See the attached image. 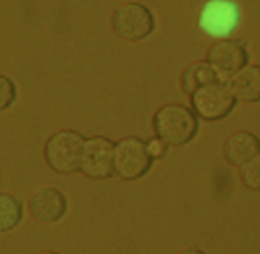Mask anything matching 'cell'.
I'll use <instances>...</instances> for the list:
<instances>
[{"label": "cell", "mask_w": 260, "mask_h": 254, "mask_svg": "<svg viewBox=\"0 0 260 254\" xmlns=\"http://www.w3.org/2000/svg\"><path fill=\"white\" fill-rule=\"evenodd\" d=\"M215 79H219V78H218L216 72L213 70V67L207 61L195 62L183 72L181 87H183L184 93L190 96L200 85H203L209 81H215Z\"/></svg>", "instance_id": "cell-12"}, {"label": "cell", "mask_w": 260, "mask_h": 254, "mask_svg": "<svg viewBox=\"0 0 260 254\" xmlns=\"http://www.w3.org/2000/svg\"><path fill=\"white\" fill-rule=\"evenodd\" d=\"M239 177L245 187L251 190L260 189V154L239 166Z\"/></svg>", "instance_id": "cell-14"}, {"label": "cell", "mask_w": 260, "mask_h": 254, "mask_svg": "<svg viewBox=\"0 0 260 254\" xmlns=\"http://www.w3.org/2000/svg\"><path fill=\"white\" fill-rule=\"evenodd\" d=\"M27 209L35 221L53 224L67 213V198L55 187H41L30 195Z\"/></svg>", "instance_id": "cell-9"}, {"label": "cell", "mask_w": 260, "mask_h": 254, "mask_svg": "<svg viewBox=\"0 0 260 254\" xmlns=\"http://www.w3.org/2000/svg\"><path fill=\"white\" fill-rule=\"evenodd\" d=\"M227 85L236 101L259 102L260 99V67L245 66L233 73L227 81Z\"/></svg>", "instance_id": "cell-11"}, {"label": "cell", "mask_w": 260, "mask_h": 254, "mask_svg": "<svg viewBox=\"0 0 260 254\" xmlns=\"http://www.w3.org/2000/svg\"><path fill=\"white\" fill-rule=\"evenodd\" d=\"M17 101V87L14 81L0 73V113L8 110Z\"/></svg>", "instance_id": "cell-15"}, {"label": "cell", "mask_w": 260, "mask_h": 254, "mask_svg": "<svg viewBox=\"0 0 260 254\" xmlns=\"http://www.w3.org/2000/svg\"><path fill=\"white\" fill-rule=\"evenodd\" d=\"M206 59L213 67L218 78L227 81L233 73L250 62V53L241 41L221 38L209 46Z\"/></svg>", "instance_id": "cell-7"}, {"label": "cell", "mask_w": 260, "mask_h": 254, "mask_svg": "<svg viewBox=\"0 0 260 254\" xmlns=\"http://www.w3.org/2000/svg\"><path fill=\"white\" fill-rule=\"evenodd\" d=\"M225 160L232 166H241L260 154V142L256 134L238 131L227 137L222 146Z\"/></svg>", "instance_id": "cell-10"}, {"label": "cell", "mask_w": 260, "mask_h": 254, "mask_svg": "<svg viewBox=\"0 0 260 254\" xmlns=\"http://www.w3.org/2000/svg\"><path fill=\"white\" fill-rule=\"evenodd\" d=\"M23 219V206L11 194L0 192V232L14 230Z\"/></svg>", "instance_id": "cell-13"}, {"label": "cell", "mask_w": 260, "mask_h": 254, "mask_svg": "<svg viewBox=\"0 0 260 254\" xmlns=\"http://www.w3.org/2000/svg\"><path fill=\"white\" fill-rule=\"evenodd\" d=\"M114 142L104 136L84 139L79 171L91 180H107L114 175Z\"/></svg>", "instance_id": "cell-6"}, {"label": "cell", "mask_w": 260, "mask_h": 254, "mask_svg": "<svg viewBox=\"0 0 260 254\" xmlns=\"http://www.w3.org/2000/svg\"><path fill=\"white\" fill-rule=\"evenodd\" d=\"M146 149H148L149 155L152 157V160H158V158L166 155L168 145H166V142H163L160 137L155 136V137H152L151 140L146 142Z\"/></svg>", "instance_id": "cell-16"}, {"label": "cell", "mask_w": 260, "mask_h": 254, "mask_svg": "<svg viewBox=\"0 0 260 254\" xmlns=\"http://www.w3.org/2000/svg\"><path fill=\"white\" fill-rule=\"evenodd\" d=\"M84 136L73 130L53 133L44 145V160L47 166L61 175H70L79 171L81 149Z\"/></svg>", "instance_id": "cell-2"}, {"label": "cell", "mask_w": 260, "mask_h": 254, "mask_svg": "<svg viewBox=\"0 0 260 254\" xmlns=\"http://www.w3.org/2000/svg\"><path fill=\"white\" fill-rule=\"evenodd\" d=\"M152 157L146 149V142L137 136H128L114 143V175L125 181L142 178L152 168Z\"/></svg>", "instance_id": "cell-3"}, {"label": "cell", "mask_w": 260, "mask_h": 254, "mask_svg": "<svg viewBox=\"0 0 260 254\" xmlns=\"http://www.w3.org/2000/svg\"><path fill=\"white\" fill-rule=\"evenodd\" d=\"M190 102L197 116L204 120H221L236 107V98L222 79L209 81L200 85L192 94Z\"/></svg>", "instance_id": "cell-4"}, {"label": "cell", "mask_w": 260, "mask_h": 254, "mask_svg": "<svg viewBox=\"0 0 260 254\" xmlns=\"http://www.w3.org/2000/svg\"><path fill=\"white\" fill-rule=\"evenodd\" d=\"M152 126L155 136L166 145L184 146L198 134L200 120L192 108L183 104H168L155 111Z\"/></svg>", "instance_id": "cell-1"}, {"label": "cell", "mask_w": 260, "mask_h": 254, "mask_svg": "<svg viewBox=\"0 0 260 254\" xmlns=\"http://www.w3.org/2000/svg\"><path fill=\"white\" fill-rule=\"evenodd\" d=\"M239 21V9L232 0H210L201 11L200 26L212 37L230 35Z\"/></svg>", "instance_id": "cell-8"}, {"label": "cell", "mask_w": 260, "mask_h": 254, "mask_svg": "<svg viewBox=\"0 0 260 254\" xmlns=\"http://www.w3.org/2000/svg\"><path fill=\"white\" fill-rule=\"evenodd\" d=\"M111 27L117 37L126 41H142L155 29L152 11L139 2L122 5L113 12Z\"/></svg>", "instance_id": "cell-5"}]
</instances>
